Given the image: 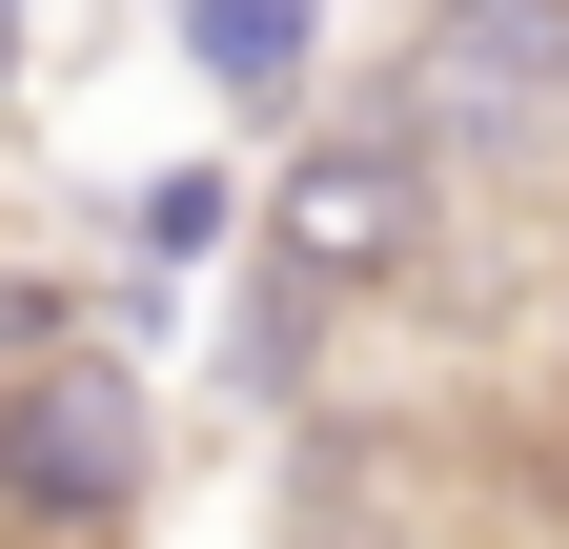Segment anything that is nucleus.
<instances>
[{"instance_id": "nucleus-1", "label": "nucleus", "mask_w": 569, "mask_h": 549, "mask_svg": "<svg viewBox=\"0 0 569 549\" xmlns=\"http://www.w3.org/2000/svg\"><path fill=\"white\" fill-rule=\"evenodd\" d=\"M427 224H448V183H427V143H407V122H346V143H306V163H284V203H264V347H306V326H346L367 286H407V264H427Z\"/></svg>"}, {"instance_id": "nucleus-3", "label": "nucleus", "mask_w": 569, "mask_h": 549, "mask_svg": "<svg viewBox=\"0 0 569 549\" xmlns=\"http://www.w3.org/2000/svg\"><path fill=\"white\" fill-rule=\"evenodd\" d=\"M183 61L224 102H306V61H326V0H183Z\"/></svg>"}, {"instance_id": "nucleus-4", "label": "nucleus", "mask_w": 569, "mask_h": 549, "mask_svg": "<svg viewBox=\"0 0 569 549\" xmlns=\"http://www.w3.org/2000/svg\"><path fill=\"white\" fill-rule=\"evenodd\" d=\"M122 224H142V264H203V244L244 224V203H224V163H163V183L122 203Z\"/></svg>"}, {"instance_id": "nucleus-2", "label": "nucleus", "mask_w": 569, "mask_h": 549, "mask_svg": "<svg viewBox=\"0 0 569 549\" xmlns=\"http://www.w3.org/2000/svg\"><path fill=\"white\" fill-rule=\"evenodd\" d=\"M142 387L102 347H0V529H122L142 509Z\"/></svg>"}, {"instance_id": "nucleus-5", "label": "nucleus", "mask_w": 569, "mask_h": 549, "mask_svg": "<svg viewBox=\"0 0 569 549\" xmlns=\"http://www.w3.org/2000/svg\"><path fill=\"white\" fill-rule=\"evenodd\" d=\"M0 61H21V0H0Z\"/></svg>"}]
</instances>
